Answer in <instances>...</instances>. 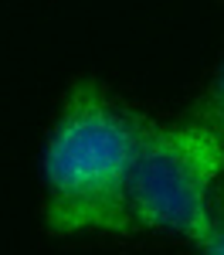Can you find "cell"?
Masks as SVG:
<instances>
[{
  "label": "cell",
  "instance_id": "obj_1",
  "mask_svg": "<svg viewBox=\"0 0 224 255\" xmlns=\"http://www.w3.org/2000/svg\"><path fill=\"white\" fill-rule=\"evenodd\" d=\"M143 116L95 79H75L44 143V228L51 235L133 232L129 174Z\"/></svg>",
  "mask_w": 224,
  "mask_h": 255
},
{
  "label": "cell",
  "instance_id": "obj_2",
  "mask_svg": "<svg viewBox=\"0 0 224 255\" xmlns=\"http://www.w3.org/2000/svg\"><path fill=\"white\" fill-rule=\"evenodd\" d=\"M224 174V139L197 123L160 126L143 116L129 174L133 225L177 232L201 245L211 232V187Z\"/></svg>",
  "mask_w": 224,
  "mask_h": 255
},
{
  "label": "cell",
  "instance_id": "obj_3",
  "mask_svg": "<svg viewBox=\"0 0 224 255\" xmlns=\"http://www.w3.org/2000/svg\"><path fill=\"white\" fill-rule=\"evenodd\" d=\"M187 119L224 139V65H221V72H218V79H214V85L197 99V106L190 109Z\"/></svg>",
  "mask_w": 224,
  "mask_h": 255
},
{
  "label": "cell",
  "instance_id": "obj_4",
  "mask_svg": "<svg viewBox=\"0 0 224 255\" xmlns=\"http://www.w3.org/2000/svg\"><path fill=\"white\" fill-rule=\"evenodd\" d=\"M204 255H224V187L211 197V232L201 242Z\"/></svg>",
  "mask_w": 224,
  "mask_h": 255
}]
</instances>
